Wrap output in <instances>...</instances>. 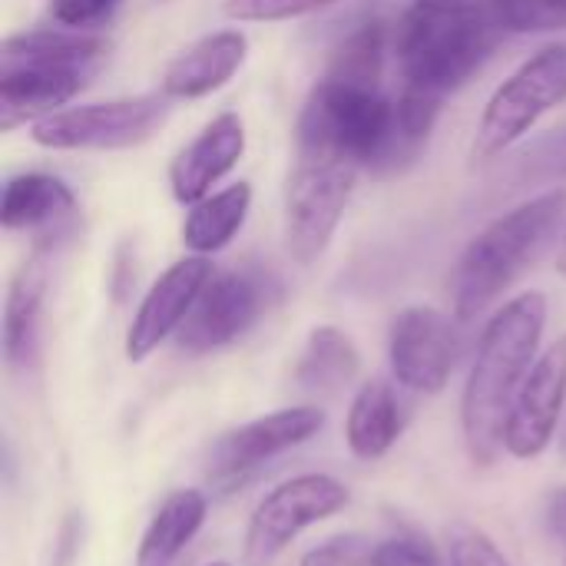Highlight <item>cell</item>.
I'll return each mask as SVG.
<instances>
[{"mask_svg": "<svg viewBox=\"0 0 566 566\" xmlns=\"http://www.w3.org/2000/svg\"><path fill=\"white\" fill-rule=\"evenodd\" d=\"M547 328V295L521 292L504 302L481 332L478 355L461 398V431L478 468H491L504 454V424L511 405L541 358Z\"/></svg>", "mask_w": 566, "mask_h": 566, "instance_id": "1", "label": "cell"}, {"mask_svg": "<svg viewBox=\"0 0 566 566\" xmlns=\"http://www.w3.org/2000/svg\"><path fill=\"white\" fill-rule=\"evenodd\" d=\"M501 33L478 0H411L391 50L405 86L444 99L491 60Z\"/></svg>", "mask_w": 566, "mask_h": 566, "instance_id": "2", "label": "cell"}, {"mask_svg": "<svg viewBox=\"0 0 566 566\" xmlns=\"http://www.w3.org/2000/svg\"><path fill=\"white\" fill-rule=\"evenodd\" d=\"M566 219V189H547L481 229L451 275L458 322L481 318L557 239Z\"/></svg>", "mask_w": 566, "mask_h": 566, "instance_id": "3", "label": "cell"}, {"mask_svg": "<svg viewBox=\"0 0 566 566\" xmlns=\"http://www.w3.org/2000/svg\"><path fill=\"white\" fill-rule=\"evenodd\" d=\"M298 159H338L355 169L388 166L395 99L378 83L325 73L298 116Z\"/></svg>", "mask_w": 566, "mask_h": 566, "instance_id": "4", "label": "cell"}, {"mask_svg": "<svg viewBox=\"0 0 566 566\" xmlns=\"http://www.w3.org/2000/svg\"><path fill=\"white\" fill-rule=\"evenodd\" d=\"M566 99V43L524 60L488 99L471 143V166H484L521 143L544 113Z\"/></svg>", "mask_w": 566, "mask_h": 566, "instance_id": "5", "label": "cell"}, {"mask_svg": "<svg viewBox=\"0 0 566 566\" xmlns=\"http://www.w3.org/2000/svg\"><path fill=\"white\" fill-rule=\"evenodd\" d=\"M352 501L348 488L332 474H295L272 488L252 511L242 564L272 566L308 527L335 517Z\"/></svg>", "mask_w": 566, "mask_h": 566, "instance_id": "6", "label": "cell"}, {"mask_svg": "<svg viewBox=\"0 0 566 566\" xmlns=\"http://www.w3.org/2000/svg\"><path fill=\"white\" fill-rule=\"evenodd\" d=\"M358 169L338 159H298L285 192V249L315 265L332 245L355 192Z\"/></svg>", "mask_w": 566, "mask_h": 566, "instance_id": "7", "label": "cell"}, {"mask_svg": "<svg viewBox=\"0 0 566 566\" xmlns=\"http://www.w3.org/2000/svg\"><path fill=\"white\" fill-rule=\"evenodd\" d=\"M169 116V96H126L56 109L30 123V139L43 149H129L146 143Z\"/></svg>", "mask_w": 566, "mask_h": 566, "instance_id": "8", "label": "cell"}, {"mask_svg": "<svg viewBox=\"0 0 566 566\" xmlns=\"http://www.w3.org/2000/svg\"><path fill=\"white\" fill-rule=\"evenodd\" d=\"M325 428V411L315 405H295L279 408L272 415H262L255 421H245L232 431H226L212 451H209V481L212 488H235L269 461L302 448Z\"/></svg>", "mask_w": 566, "mask_h": 566, "instance_id": "9", "label": "cell"}, {"mask_svg": "<svg viewBox=\"0 0 566 566\" xmlns=\"http://www.w3.org/2000/svg\"><path fill=\"white\" fill-rule=\"evenodd\" d=\"M458 318L431 305H411L395 315L388 332V361L401 388L415 395H441L458 368Z\"/></svg>", "mask_w": 566, "mask_h": 566, "instance_id": "10", "label": "cell"}, {"mask_svg": "<svg viewBox=\"0 0 566 566\" xmlns=\"http://www.w3.org/2000/svg\"><path fill=\"white\" fill-rule=\"evenodd\" d=\"M269 308V282L259 272L232 269L209 279L182 322L176 345L186 355H209L242 338Z\"/></svg>", "mask_w": 566, "mask_h": 566, "instance_id": "11", "label": "cell"}, {"mask_svg": "<svg viewBox=\"0 0 566 566\" xmlns=\"http://www.w3.org/2000/svg\"><path fill=\"white\" fill-rule=\"evenodd\" d=\"M566 411V335H560L547 352L534 361L531 375L524 378L507 424H504V454L517 461L541 458L564 421Z\"/></svg>", "mask_w": 566, "mask_h": 566, "instance_id": "12", "label": "cell"}, {"mask_svg": "<svg viewBox=\"0 0 566 566\" xmlns=\"http://www.w3.org/2000/svg\"><path fill=\"white\" fill-rule=\"evenodd\" d=\"M212 275L216 272L206 255H186L153 282L126 332V358L133 365L146 361L166 338L179 335L182 322L189 318L196 298L202 295Z\"/></svg>", "mask_w": 566, "mask_h": 566, "instance_id": "13", "label": "cell"}, {"mask_svg": "<svg viewBox=\"0 0 566 566\" xmlns=\"http://www.w3.org/2000/svg\"><path fill=\"white\" fill-rule=\"evenodd\" d=\"M93 70L70 63H40V60H0V126L13 129L17 123H36L40 116L66 106Z\"/></svg>", "mask_w": 566, "mask_h": 566, "instance_id": "14", "label": "cell"}, {"mask_svg": "<svg viewBox=\"0 0 566 566\" xmlns=\"http://www.w3.org/2000/svg\"><path fill=\"white\" fill-rule=\"evenodd\" d=\"M245 153V123L239 113H219L202 133L179 149L169 169L172 196L182 206H192L212 192L219 179H226Z\"/></svg>", "mask_w": 566, "mask_h": 566, "instance_id": "15", "label": "cell"}, {"mask_svg": "<svg viewBox=\"0 0 566 566\" xmlns=\"http://www.w3.org/2000/svg\"><path fill=\"white\" fill-rule=\"evenodd\" d=\"M249 40L242 30H219L186 46L163 73V96L202 99L222 90L245 63Z\"/></svg>", "mask_w": 566, "mask_h": 566, "instance_id": "16", "label": "cell"}, {"mask_svg": "<svg viewBox=\"0 0 566 566\" xmlns=\"http://www.w3.org/2000/svg\"><path fill=\"white\" fill-rule=\"evenodd\" d=\"M405 431V411L401 401L385 378L365 381L348 408L345 418V444L358 461H378L385 458Z\"/></svg>", "mask_w": 566, "mask_h": 566, "instance_id": "17", "label": "cell"}, {"mask_svg": "<svg viewBox=\"0 0 566 566\" xmlns=\"http://www.w3.org/2000/svg\"><path fill=\"white\" fill-rule=\"evenodd\" d=\"M46 298V259L43 252L30 255L7 289L3 305V358L10 368H27L36 358L40 342V312Z\"/></svg>", "mask_w": 566, "mask_h": 566, "instance_id": "18", "label": "cell"}, {"mask_svg": "<svg viewBox=\"0 0 566 566\" xmlns=\"http://www.w3.org/2000/svg\"><path fill=\"white\" fill-rule=\"evenodd\" d=\"M76 209L70 186L50 172H20L7 179L0 222L7 232H40L63 226Z\"/></svg>", "mask_w": 566, "mask_h": 566, "instance_id": "19", "label": "cell"}, {"mask_svg": "<svg viewBox=\"0 0 566 566\" xmlns=\"http://www.w3.org/2000/svg\"><path fill=\"white\" fill-rule=\"evenodd\" d=\"M209 497L196 488L172 491L153 514L136 547V566H169L202 531Z\"/></svg>", "mask_w": 566, "mask_h": 566, "instance_id": "20", "label": "cell"}, {"mask_svg": "<svg viewBox=\"0 0 566 566\" xmlns=\"http://www.w3.org/2000/svg\"><path fill=\"white\" fill-rule=\"evenodd\" d=\"M252 209V186L232 182L219 192H209L206 199L192 202L182 222V242L192 255H212L222 252L239 229L245 226Z\"/></svg>", "mask_w": 566, "mask_h": 566, "instance_id": "21", "label": "cell"}, {"mask_svg": "<svg viewBox=\"0 0 566 566\" xmlns=\"http://www.w3.org/2000/svg\"><path fill=\"white\" fill-rule=\"evenodd\" d=\"M361 371V355L355 342L335 328V325H318L308 332V342L298 355L295 365V385L312 395H335L348 388Z\"/></svg>", "mask_w": 566, "mask_h": 566, "instance_id": "22", "label": "cell"}, {"mask_svg": "<svg viewBox=\"0 0 566 566\" xmlns=\"http://www.w3.org/2000/svg\"><path fill=\"white\" fill-rule=\"evenodd\" d=\"M109 56V40L83 30H30L3 43L0 60H40L96 70Z\"/></svg>", "mask_w": 566, "mask_h": 566, "instance_id": "23", "label": "cell"}, {"mask_svg": "<svg viewBox=\"0 0 566 566\" xmlns=\"http://www.w3.org/2000/svg\"><path fill=\"white\" fill-rule=\"evenodd\" d=\"M504 33L566 30V0H478Z\"/></svg>", "mask_w": 566, "mask_h": 566, "instance_id": "24", "label": "cell"}, {"mask_svg": "<svg viewBox=\"0 0 566 566\" xmlns=\"http://www.w3.org/2000/svg\"><path fill=\"white\" fill-rule=\"evenodd\" d=\"M517 179L531 186H554L566 179V126L551 129L547 136L531 143V149L521 156Z\"/></svg>", "mask_w": 566, "mask_h": 566, "instance_id": "25", "label": "cell"}, {"mask_svg": "<svg viewBox=\"0 0 566 566\" xmlns=\"http://www.w3.org/2000/svg\"><path fill=\"white\" fill-rule=\"evenodd\" d=\"M375 551L378 541L368 534H335L328 541H322L318 547L305 551L298 557V566H375Z\"/></svg>", "mask_w": 566, "mask_h": 566, "instance_id": "26", "label": "cell"}, {"mask_svg": "<svg viewBox=\"0 0 566 566\" xmlns=\"http://www.w3.org/2000/svg\"><path fill=\"white\" fill-rule=\"evenodd\" d=\"M335 0H226L222 13L229 20L242 23H279V20H295L305 13H315Z\"/></svg>", "mask_w": 566, "mask_h": 566, "instance_id": "27", "label": "cell"}, {"mask_svg": "<svg viewBox=\"0 0 566 566\" xmlns=\"http://www.w3.org/2000/svg\"><path fill=\"white\" fill-rule=\"evenodd\" d=\"M448 566H511V560L494 537L471 524H458L448 534Z\"/></svg>", "mask_w": 566, "mask_h": 566, "instance_id": "28", "label": "cell"}, {"mask_svg": "<svg viewBox=\"0 0 566 566\" xmlns=\"http://www.w3.org/2000/svg\"><path fill=\"white\" fill-rule=\"evenodd\" d=\"M375 566H444L441 564V554L438 547L415 534V531H401V534H391L385 541H378V551H375Z\"/></svg>", "mask_w": 566, "mask_h": 566, "instance_id": "29", "label": "cell"}, {"mask_svg": "<svg viewBox=\"0 0 566 566\" xmlns=\"http://www.w3.org/2000/svg\"><path fill=\"white\" fill-rule=\"evenodd\" d=\"M123 0H50V17L63 30H96L103 27Z\"/></svg>", "mask_w": 566, "mask_h": 566, "instance_id": "30", "label": "cell"}, {"mask_svg": "<svg viewBox=\"0 0 566 566\" xmlns=\"http://www.w3.org/2000/svg\"><path fill=\"white\" fill-rule=\"evenodd\" d=\"M83 547V514L70 511L56 531V544H53V560L50 566H73V560L80 557Z\"/></svg>", "mask_w": 566, "mask_h": 566, "instance_id": "31", "label": "cell"}, {"mask_svg": "<svg viewBox=\"0 0 566 566\" xmlns=\"http://www.w3.org/2000/svg\"><path fill=\"white\" fill-rule=\"evenodd\" d=\"M544 524H547L551 541L566 554V484L551 491L547 507H544Z\"/></svg>", "mask_w": 566, "mask_h": 566, "instance_id": "32", "label": "cell"}, {"mask_svg": "<svg viewBox=\"0 0 566 566\" xmlns=\"http://www.w3.org/2000/svg\"><path fill=\"white\" fill-rule=\"evenodd\" d=\"M557 272L566 275V229L564 235H560V249H557Z\"/></svg>", "mask_w": 566, "mask_h": 566, "instance_id": "33", "label": "cell"}, {"mask_svg": "<svg viewBox=\"0 0 566 566\" xmlns=\"http://www.w3.org/2000/svg\"><path fill=\"white\" fill-rule=\"evenodd\" d=\"M560 454L566 458V424H564V431H560Z\"/></svg>", "mask_w": 566, "mask_h": 566, "instance_id": "34", "label": "cell"}, {"mask_svg": "<svg viewBox=\"0 0 566 566\" xmlns=\"http://www.w3.org/2000/svg\"><path fill=\"white\" fill-rule=\"evenodd\" d=\"M206 566H232V564H226V560H216V564H206Z\"/></svg>", "mask_w": 566, "mask_h": 566, "instance_id": "35", "label": "cell"}]
</instances>
